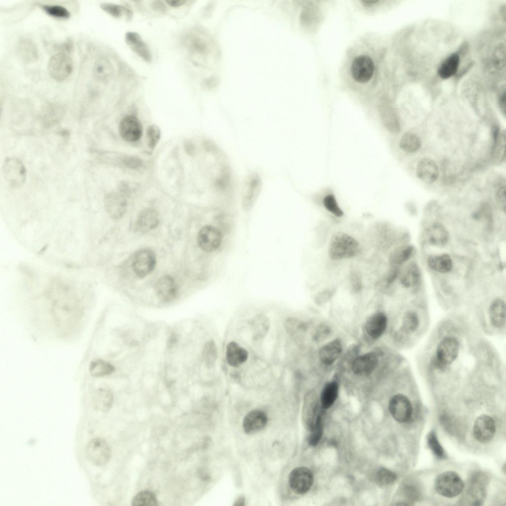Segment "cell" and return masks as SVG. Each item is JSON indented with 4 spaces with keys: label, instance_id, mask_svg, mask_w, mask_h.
Here are the masks:
<instances>
[{
    "label": "cell",
    "instance_id": "d590c367",
    "mask_svg": "<svg viewBox=\"0 0 506 506\" xmlns=\"http://www.w3.org/2000/svg\"><path fill=\"white\" fill-rule=\"evenodd\" d=\"M420 271L417 264L412 263L408 265L402 273L400 282L405 288L415 286L419 281Z\"/></svg>",
    "mask_w": 506,
    "mask_h": 506
},
{
    "label": "cell",
    "instance_id": "c3c4849f",
    "mask_svg": "<svg viewBox=\"0 0 506 506\" xmlns=\"http://www.w3.org/2000/svg\"><path fill=\"white\" fill-rule=\"evenodd\" d=\"M310 431L311 433L308 439V442L311 446H315L320 441L323 434V422L321 414L319 415L316 423Z\"/></svg>",
    "mask_w": 506,
    "mask_h": 506
},
{
    "label": "cell",
    "instance_id": "ee69618b",
    "mask_svg": "<svg viewBox=\"0 0 506 506\" xmlns=\"http://www.w3.org/2000/svg\"><path fill=\"white\" fill-rule=\"evenodd\" d=\"M100 7L105 12L115 18H120L123 14H125L128 18L132 16L131 12L129 9L118 4L103 3L101 4Z\"/></svg>",
    "mask_w": 506,
    "mask_h": 506
},
{
    "label": "cell",
    "instance_id": "836d02e7",
    "mask_svg": "<svg viewBox=\"0 0 506 506\" xmlns=\"http://www.w3.org/2000/svg\"><path fill=\"white\" fill-rule=\"evenodd\" d=\"M338 385L335 381L327 383L323 388L320 397L322 407L327 409L331 407L337 398Z\"/></svg>",
    "mask_w": 506,
    "mask_h": 506
},
{
    "label": "cell",
    "instance_id": "2e32d148",
    "mask_svg": "<svg viewBox=\"0 0 506 506\" xmlns=\"http://www.w3.org/2000/svg\"><path fill=\"white\" fill-rule=\"evenodd\" d=\"M378 363L377 354L369 352L357 357L352 365L353 373L358 376L369 375L375 370Z\"/></svg>",
    "mask_w": 506,
    "mask_h": 506
},
{
    "label": "cell",
    "instance_id": "7dc6e473",
    "mask_svg": "<svg viewBox=\"0 0 506 506\" xmlns=\"http://www.w3.org/2000/svg\"><path fill=\"white\" fill-rule=\"evenodd\" d=\"M325 209L337 217H342L344 212L339 207L335 196L329 194L325 196L323 200Z\"/></svg>",
    "mask_w": 506,
    "mask_h": 506
},
{
    "label": "cell",
    "instance_id": "9c48e42d",
    "mask_svg": "<svg viewBox=\"0 0 506 506\" xmlns=\"http://www.w3.org/2000/svg\"><path fill=\"white\" fill-rule=\"evenodd\" d=\"M389 412L398 422H408L413 414V407L409 399L404 395L398 394L393 396L389 403Z\"/></svg>",
    "mask_w": 506,
    "mask_h": 506
},
{
    "label": "cell",
    "instance_id": "d6986e66",
    "mask_svg": "<svg viewBox=\"0 0 506 506\" xmlns=\"http://www.w3.org/2000/svg\"><path fill=\"white\" fill-rule=\"evenodd\" d=\"M418 177L423 182L431 183L439 176V170L436 163L431 159L423 158L418 162L416 168Z\"/></svg>",
    "mask_w": 506,
    "mask_h": 506
},
{
    "label": "cell",
    "instance_id": "ab89813d",
    "mask_svg": "<svg viewBox=\"0 0 506 506\" xmlns=\"http://www.w3.org/2000/svg\"><path fill=\"white\" fill-rule=\"evenodd\" d=\"M131 505L156 506L158 505L157 497L149 491H143L138 493L133 498Z\"/></svg>",
    "mask_w": 506,
    "mask_h": 506
},
{
    "label": "cell",
    "instance_id": "f35d334b",
    "mask_svg": "<svg viewBox=\"0 0 506 506\" xmlns=\"http://www.w3.org/2000/svg\"><path fill=\"white\" fill-rule=\"evenodd\" d=\"M19 52L23 59L33 62L38 59V52L35 44L27 39L22 40L18 46Z\"/></svg>",
    "mask_w": 506,
    "mask_h": 506
},
{
    "label": "cell",
    "instance_id": "7bdbcfd3",
    "mask_svg": "<svg viewBox=\"0 0 506 506\" xmlns=\"http://www.w3.org/2000/svg\"><path fill=\"white\" fill-rule=\"evenodd\" d=\"M419 324L417 314L413 311H408L404 315L402 323V329L406 334L414 332Z\"/></svg>",
    "mask_w": 506,
    "mask_h": 506
},
{
    "label": "cell",
    "instance_id": "6125c7cd",
    "mask_svg": "<svg viewBox=\"0 0 506 506\" xmlns=\"http://www.w3.org/2000/svg\"><path fill=\"white\" fill-rule=\"evenodd\" d=\"M244 503V498L241 497L236 501V505H243Z\"/></svg>",
    "mask_w": 506,
    "mask_h": 506
},
{
    "label": "cell",
    "instance_id": "8fae6325",
    "mask_svg": "<svg viewBox=\"0 0 506 506\" xmlns=\"http://www.w3.org/2000/svg\"><path fill=\"white\" fill-rule=\"evenodd\" d=\"M104 204L109 216L114 219H118L123 216L126 211V196L120 191L111 192L105 195Z\"/></svg>",
    "mask_w": 506,
    "mask_h": 506
},
{
    "label": "cell",
    "instance_id": "f907efd6",
    "mask_svg": "<svg viewBox=\"0 0 506 506\" xmlns=\"http://www.w3.org/2000/svg\"><path fill=\"white\" fill-rule=\"evenodd\" d=\"M496 201L499 208L505 211L506 209L505 185L499 187L496 193Z\"/></svg>",
    "mask_w": 506,
    "mask_h": 506
},
{
    "label": "cell",
    "instance_id": "52a82bcc",
    "mask_svg": "<svg viewBox=\"0 0 506 506\" xmlns=\"http://www.w3.org/2000/svg\"><path fill=\"white\" fill-rule=\"evenodd\" d=\"M288 481L290 488L295 493L303 494L311 488L313 482V475L307 467H298L292 470Z\"/></svg>",
    "mask_w": 506,
    "mask_h": 506
},
{
    "label": "cell",
    "instance_id": "7c38bea8",
    "mask_svg": "<svg viewBox=\"0 0 506 506\" xmlns=\"http://www.w3.org/2000/svg\"><path fill=\"white\" fill-rule=\"evenodd\" d=\"M496 432V424L493 419L487 415L478 417L474 422L473 433L478 442L486 443L491 441Z\"/></svg>",
    "mask_w": 506,
    "mask_h": 506
},
{
    "label": "cell",
    "instance_id": "6da1fadb",
    "mask_svg": "<svg viewBox=\"0 0 506 506\" xmlns=\"http://www.w3.org/2000/svg\"><path fill=\"white\" fill-rule=\"evenodd\" d=\"M361 250V246L355 238L345 233L338 232L331 239L329 255L333 260H341L356 256Z\"/></svg>",
    "mask_w": 506,
    "mask_h": 506
},
{
    "label": "cell",
    "instance_id": "60d3db41",
    "mask_svg": "<svg viewBox=\"0 0 506 506\" xmlns=\"http://www.w3.org/2000/svg\"><path fill=\"white\" fill-rule=\"evenodd\" d=\"M41 7L47 15L55 18L67 19L71 16L69 11L60 5L42 4Z\"/></svg>",
    "mask_w": 506,
    "mask_h": 506
},
{
    "label": "cell",
    "instance_id": "680465c9",
    "mask_svg": "<svg viewBox=\"0 0 506 506\" xmlns=\"http://www.w3.org/2000/svg\"><path fill=\"white\" fill-rule=\"evenodd\" d=\"M328 331L329 330L326 327H320L315 334V339L319 340L322 338H323L328 334Z\"/></svg>",
    "mask_w": 506,
    "mask_h": 506
},
{
    "label": "cell",
    "instance_id": "e575fe53",
    "mask_svg": "<svg viewBox=\"0 0 506 506\" xmlns=\"http://www.w3.org/2000/svg\"><path fill=\"white\" fill-rule=\"evenodd\" d=\"M251 322L253 338L255 340L263 338L269 329V319L264 315H258L253 319Z\"/></svg>",
    "mask_w": 506,
    "mask_h": 506
},
{
    "label": "cell",
    "instance_id": "f5cc1de1",
    "mask_svg": "<svg viewBox=\"0 0 506 506\" xmlns=\"http://www.w3.org/2000/svg\"><path fill=\"white\" fill-rule=\"evenodd\" d=\"M350 283L354 291L357 292L361 290L362 287V280L359 275L356 272L352 273L351 274Z\"/></svg>",
    "mask_w": 506,
    "mask_h": 506
},
{
    "label": "cell",
    "instance_id": "74e56055",
    "mask_svg": "<svg viewBox=\"0 0 506 506\" xmlns=\"http://www.w3.org/2000/svg\"><path fill=\"white\" fill-rule=\"evenodd\" d=\"M421 146L420 138L416 134L409 132L403 135L399 142L400 148L408 153L417 151Z\"/></svg>",
    "mask_w": 506,
    "mask_h": 506
},
{
    "label": "cell",
    "instance_id": "9f6ffc18",
    "mask_svg": "<svg viewBox=\"0 0 506 506\" xmlns=\"http://www.w3.org/2000/svg\"><path fill=\"white\" fill-rule=\"evenodd\" d=\"M151 8L157 11L165 12L167 10V7L165 2L161 0H155L152 2Z\"/></svg>",
    "mask_w": 506,
    "mask_h": 506
},
{
    "label": "cell",
    "instance_id": "ffe728a7",
    "mask_svg": "<svg viewBox=\"0 0 506 506\" xmlns=\"http://www.w3.org/2000/svg\"><path fill=\"white\" fill-rule=\"evenodd\" d=\"M126 42L132 51L147 62H151L152 54L148 45L141 36L134 32H128L125 36Z\"/></svg>",
    "mask_w": 506,
    "mask_h": 506
},
{
    "label": "cell",
    "instance_id": "9a60e30c",
    "mask_svg": "<svg viewBox=\"0 0 506 506\" xmlns=\"http://www.w3.org/2000/svg\"><path fill=\"white\" fill-rule=\"evenodd\" d=\"M155 292L161 301L165 302L172 301L176 297L178 292L175 280L168 275L162 276L155 283Z\"/></svg>",
    "mask_w": 506,
    "mask_h": 506
},
{
    "label": "cell",
    "instance_id": "bcb514c9",
    "mask_svg": "<svg viewBox=\"0 0 506 506\" xmlns=\"http://www.w3.org/2000/svg\"><path fill=\"white\" fill-rule=\"evenodd\" d=\"M427 444L433 454L439 459L445 457V451L440 444L435 432L431 431L427 438Z\"/></svg>",
    "mask_w": 506,
    "mask_h": 506
},
{
    "label": "cell",
    "instance_id": "4dcf8cb0",
    "mask_svg": "<svg viewBox=\"0 0 506 506\" xmlns=\"http://www.w3.org/2000/svg\"><path fill=\"white\" fill-rule=\"evenodd\" d=\"M429 267L438 272L447 273L452 269L453 262L448 254L430 256L427 260Z\"/></svg>",
    "mask_w": 506,
    "mask_h": 506
},
{
    "label": "cell",
    "instance_id": "f6af8a7d",
    "mask_svg": "<svg viewBox=\"0 0 506 506\" xmlns=\"http://www.w3.org/2000/svg\"><path fill=\"white\" fill-rule=\"evenodd\" d=\"M375 478L379 485L385 486L394 483L397 479V475L389 469L381 468L377 471Z\"/></svg>",
    "mask_w": 506,
    "mask_h": 506
},
{
    "label": "cell",
    "instance_id": "5bb4252c",
    "mask_svg": "<svg viewBox=\"0 0 506 506\" xmlns=\"http://www.w3.org/2000/svg\"><path fill=\"white\" fill-rule=\"evenodd\" d=\"M374 65L372 59L367 56L361 55L353 60L351 65V74L357 82L364 83L372 78Z\"/></svg>",
    "mask_w": 506,
    "mask_h": 506
},
{
    "label": "cell",
    "instance_id": "7402d4cb",
    "mask_svg": "<svg viewBox=\"0 0 506 506\" xmlns=\"http://www.w3.org/2000/svg\"><path fill=\"white\" fill-rule=\"evenodd\" d=\"M261 186V180L257 174H251L246 178L243 189V202L246 207H249L253 204L260 192Z\"/></svg>",
    "mask_w": 506,
    "mask_h": 506
},
{
    "label": "cell",
    "instance_id": "277c9868",
    "mask_svg": "<svg viewBox=\"0 0 506 506\" xmlns=\"http://www.w3.org/2000/svg\"><path fill=\"white\" fill-rule=\"evenodd\" d=\"M85 456L92 464L103 466L108 463L111 458V449L105 439L96 437L90 440L86 445Z\"/></svg>",
    "mask_w": 506,
    "mask_h": 506
},
{
    "label": "cell",
    "instance_id": "484cf974",
    "mask_svg": "<svg viewBox=\"0 0 506 506\" xmlns=\"http://www.w3.org/2000/svg\"><path fill=\"white\" fill-rule=\"evenodd\" d=\"M319 405L316 396L313 394H309L305 400L303 419L304 423L308 429L311 430L316 422L319 413Z\"/></svg>",
    "mask_w": 506,
    "mask_h": 506
},
{
    "label": "cell",
    "instance_id": "f546056e",
    "mask_svg": "<svg viewBox=\"0 0 506 506\" xmlns=\"http://www.w3.org/2000/svg\"><path fill=\"white\" fill-rule=\"evenodd\" d=\"M494 144L492 152V159L496 164L503 162L505 158L506 134L505 130L500 132L497 127L494 128Z\"/></svg>",
    "mask_w": 506,
    "mask_h": 506
},
{
    "label": "cell",
    "instance_id": "603a6c76",
    "mask_svg": "<svg viewBox=\"0 0 506 506\" xmlns=\"http://www.w3.org/2000/svg\"><path fill=\"white\" fill-rule=\"evenodd\" d=\"M387 319L382 312H378L371 315L365 323V329L368 335L373 338L380 337L385 331Z\"/></svg>",
    "mask_w": 506,
    "mask_h": 506
},
{
    "label": "cell",
    "instance_id": "ba28073f",
    "mask_svg": "<svg viewBox=\"0 0 506 506\" xmlns=\"http://www.w3.org/2000/svg\"><path fill=\"white\" fill-rule=\"evenodd\" d=\"M156 263L155 253L150 249H143L134 254L132 266L135 274L140 278H143L152 271Z\"/></svg>",
    "mask_w": 506,
    "mask_h": 506
},
{
    "label": "cell",
    "instance_id": "db71d44e",
    "mask_svg": "<svg viewBox=\"0 0 506 506\" xmlns=\"http://www.w3.org/2000/svg\"><path fill=\"white\" fill-rule=\"evenodd\" d=\"M398 269L396 266H393L386 278V285L388 286L395 280L398 274Z\"/></svg>",
    "mask_w": 506,
    "mask_h": 506
},
{
    "label": "cell",
    "instance_id": "8992f818",
    "mask_svg": "<svg viewBox=\"0 0 506 506\" xmlns=\"http://www.w3.org/2000/svg\"><path fill=\"white\" fill-rule=\"evenodd\" d=\"M47 69L52 79L59 82L63 81L71 75L73 69V63L66 53H57L50 58Z\"/></svg>",
    "mask_w": 506,
    "mask_h": 506
},
{
    "label": "cell",
    "instance_id": "681fc988",
    "mask_svg": "<svg viewBox=\"0 0 506 506\" xmlns=\"http://www.w3.org/2000/svg\"><path fill=\"white\" fill-rule=\"evenodd\" d=\"M161 137V131L159 127L155 125L150 126L146 131V140L148 146L154 148L158 143Z\"/></svg>",
    "mask_w": 506,
    "mask_h": 506
},
{
    "label": "cell",
    "instance_id": "cb8c5ba5",
    "mask_svg": "<svg viewBox=\"0 0 506 506\" xmlns=\"http://www.w3.org/2000/svg\"><path fill=\"white\" fill-rule=\"evenodd\" d=\"M226 360L231 367L238 368L245 363L248 359L247 350L235 341L229 342L226 347Z\"/></svg>",
    "mask_w": 506,
    "mask_h": 506
},
{
    "label": "cell",
    "instance_id": "b9f144b4",
    "mask_svg": "<svg viewBox=\"0 0 506 506\" xmlns=\"http://www.w3.org/2000/svg\"><path fill=\"white\" fill-rule=\"evenodd\" d=\"M217 355V349L214 342L211 340L207 341L203 348V357L208 367L210 368L214 365Z\"/></svg>",
    "mask_w": 506,
    "mask_h": 506
},
{
    "label": "cell",
    "instance_id": "1f68e13d",
    "mask_svg": "<svg viewBox=\"0 0 506 506\" xmlns=\"http://www.w3.org/2000/svg\"><path fill=\"white\" fill-rule=\"evenodd\" d=\"M415 248L411 245L394 249L390 254L389 261L393 266L400 265L409 260L414 254Z\"/></svg>",
    "mask_w": 506,
    "mask_h": 506
},
{
    "label": "cell",
    "instance_id": "94428289",
    "mask_svg": "<svg viewBox=\"0 0 506 506\" xmlns=\"http://www.w3.org/2000/svg\"><path fill=\"white\" fill-rule=\"evenodd\" d=\"M165 2L169 5L171 7H179L184 4L186 0H167Z\"/></svg>",
    "mask_w": 506,
    "mask_h": 506
},
{
    "label": "cell",
    "instance_id": "816d5d0a",
    "mask_svg": "<svg viewBox=\"0 0 506 506\" xmlns=\"http://www.w3.org/2000/svg\"><path fill=\"white\" fill-rule=\"evenodd\" d=\"M494 62L499 67H502L505 63V48L504 46H499L494 53Z\"/></svg>",
    "mask_w": 506,
    "mask_h": 506
},
{
    "label": "cell",
    "instance_id": "11a10c76",
    "mask_svg": "<svg viewBox=\"0 0 506 506\" xmlns=\"http://www.w3.org/2000/svg\"><path fill=\"white\" fill-rule=\"evenodd\" d=\"M125 164L131 168H136L140 166L141 162L139 159L134 157H129L124 160Z\"/></svg>",
    "mask_w": 506,
    "mask_h": 506
},
{
    "label": "cell",
    "instance_id": "f1b7e54d",
    "mask_svg": "<svg viewBox=\"0 0 506 506\" xmlns=\"http://www.w3.org/2000/svg\"><path fill=\"white\" fill-rule=\"evenodd\" d=\"M490 319L492 326L496 328L503 327L506 322V304L504 301L497 298L491 304Z\"/></svg>",
    "mask_w": 506,
    "mask_h": 506
},
{
    "label": "cell",
    "instance_id": "3957f363",
    "mask_svg": "<svg viewBox=\"0 0 506 506\" xmlns=\"http://www.w3.org/2000/svg\"><path fill=\"white\" fill-rule=\"evenodd\" d=\"M2 173L8 185L12 188H17L22 185L26 178L27 172L23 162L15 157L5 159Z\"/></svg>",
    "mask_w": 506,
    "mask_h": 506
},
{
    "label": "cell",
    "instance_id": "ac0fdd59",
    "mask_svg": "<svg viewBox=\"0 0 506 506\" xmlns=\"http://www.w3.org/2000/svg\"><path fill=\"white\" fill-rule=\"evenodd\" d=\"M267 422V417L262 411L254 410L244 417L243 427L247 434H253L262 430Z\"/></svg>",
    "mask_w": 506,
    "mask_h": 506
},
{
    "label": "cell",
    "instance_id": "d4e9b609",
    "mask_svg": "<svg viewBox=\"0 0 506 506\" xmlns=\"http://www.w3.org/2000/svg\"><path fill=\"white\" fill-rule=\"evenodd\" d=\"M113 398V393L109 387H99L95 390L92 396L93 407L97 411L106 412L111 408Z\"/></svg>",
    "mask_w": 506,
    "mask_h": 506
},
{
    "label": "cell",
    "instance_id": "4316f807",
    "mask_svg": "<svg viewBox=\"0 0 506 506\" xmlns=\"http://www.w3.org/2000/svg\"><path fill=\"white\" fill-rule=\"evenodd\" d=\"M342 346L338 339L334 340L323 345L319 351L321 362L325 365H332L340 356Z\"/></svg>",
    "mask_w": 506,
    "mask_h": 506
},
{
    "label": "cell",
    "instance_id": "be15d7a7",
    "mask_svg": "<svg viewBox=\"0 0 506 506\" xmlns=\"http://www.w3.org/2000/svg\"><path fill=\"white\" fill-rule=\"evenodd\" d=\"M364 3L366 4H372L379 1L378 0H365L362 1Z\"/></svg>",
    "mask_w": 506,
    "mask_h": 506
},
{
    "label": "cell",
    "instance_id": "30bf717a",
    "mask_svg": "<svg viewBox=\"0 0 506 506\" xmlns=\"http://www.w3.org/2000/svg\"><path fill=\"white\" fill-rule=\"evenodd\" d=\"M222 240L220 231L216 227L207 225L199 231L198 243L200 248L207 253L216 251L220 246Z\"/></svg>",
    "mask_w": 506,
    "mask_h": 506
},
{
    "label": "cell",
    "instance_id": "e0dca14e",
    "mask_svg": "<svg viewBox=\"0 0 506 506\" xmlns=\"http://www.w3.org/2000/svg\"><path fill=\"white\" fill-rule=\"evenodd\" d=\"M423 239L427 244L441 247L447 244L449 234L443 225L434 223L425 230Z\"/></svg>",
    "mask_w": 506,
    "mask_h": 506
},
{
    "label": "cell",
    "instance_id": "d6a6232c",
    "mask_svg": "<svg viewBox=\"0 0 506 506\" xmlns=\"http://www.w3.org/2000/svg\"><path fill=\"white\" fill-rule=\"evenodd\" d=\"M459 64V56L456 53L452 54L439 66L438 70L439 76L443 79L451 77L457 72Z\"/></svg>",
    "mask_w": 506,
    "mask_h": 506
},
{
    "label": "cell",
    "instance_id": "44dd1931",
    "mask_svg": "<svg viewBox=\"0 0 506 506\" xmlns=\"http://www.w3.org/2000/svg\"><path fill=\"white\" fill-rule=\"evenodd\" d=\"M159 223V218L157 211L152 208H146L138 214L136 222V229L140 232H147L156 228Z\"/></svg>",
    "mask_w": 506,
    "mask_h": 506
},
{
    "label": "cell",
    "instance_id": "8d00e7d4",
    "mask_svg": "<svg viewBox=\"0 0 506 506\" xmlns=\"http://www.w3.org/2000/svg\"><path fill=\"white\" fill-rule=\"evenodd\" d=\"M88 371L92 377H102L112 374L115 371V367L105 361L96 360L90 362Z\"/></svg>",
    "mask_w": 506,
    "mask_h": 506
},
{
    "label": "cell",
    "instance_id": "6f0895ef",
    "mask_svg": "<svg viewBox=\"0 0 506 506\" xmlns=\"http://www.w3.org/2000/svg\"><path fill=\"white\" fill-rule=\"evenodd\" d=\"M498 104H499V107H500L502 112L505 115V114H506V93H505V90L503 92H502L500 94V95H499V99H498Z\"/></svg>",
    "mask_w": 506,
    "mask_h": 506
},
{
    "label": "cell",
    "instance_id": "4fadbf2b",
    "mask_svg": "<svg viewBox=\"0 0 506 506\" xmlns=\"http://www.w3.org/2000/svg\"><path fill=\"white\" fill-rule=\"evenodd\" d=\"M119 130L121 137L128 142L138 141L142 134V126L140 122L136 117L132 115L127 116L121 120Z\"/></svg>",
    "mask_w": 506,
    "mask_h": 506
},
{
    "label": "cell",
    "instance_id": "7a4b0ae2",
    "mask_svg": "<svg viewBox=\"0 0 506 506\" xmlns=\"http://www.w3.org/2000/svg\"><path fill=\"white\" fill-rule=\"evenodd\" d=\"M464 484L459 475L453 471H445L435 479L434 487L440 495L446 498H454L460 494Z\"/></svg>",
    "mask_w": 506,
    "mask_h": 506
},
{
    "label": "cell",
    "instance_id": "5b68a950",
    "mask_svg": "<svg viewBox=\"0 0 506 506\" xmlns=\"http://www.w3.org/2000/svg\"><path fill=\"white\" fill-rule=\"evenodd\" d=\"M459 351V344L456 338L450 337L444 338L437 346L434 365L437 368L444 369L454 361Z\"/></svg>",
    "mask_w": 506,
    "mask_h": 506
},
{
    "label": "cell",
    "instance_id": "83f0119b",
    "mask_svg": "<svg viewBox=\"0 0 506 506\" xmlns=\"http://www.w3.org/2000/svg\"><path fill=\"white\" fill-rule=\"evenodd\" d=\"M114 71L112 63L105 57H99L94 63L93 74L94 78L99 81L108 82L112 79Z\"/></svg>",
    "mask_w": 506,
    "mask_h": 506
},
{
    "label": "cell",
    "instance_id": "91938a15",
    "mask_svg": "<svg viewBox=\"0 0 506 506\" xmlns=\"http://www.w3.org/2000/svg\"><path fill=\"white\" fill-rule=\"evenodd\" d=\"M177 337L175 334H171L169 337L167 342V346L169 349H172L177 342Z\"/></svg>",
    "mask_w": 506,
    "mask_h": 506
}]
</instances>
